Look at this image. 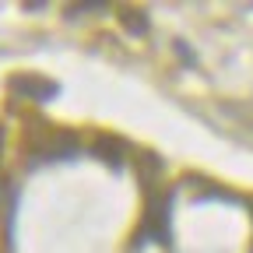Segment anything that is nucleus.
<instances>
[{
	"instance_id": "1",
	"label": "nucleus",
	"mask_w": 253,
	"mask_h": 253,
	"mask_svg": "<svg viewBox=\"0 0 253 253\" xmlns=\"http://www.w3.org/2000/svg\"><path fill=\"white\" fill-rule=\"evenodd\" d=\"M7 88L18 95V99H28V102H49L60 95V84L56 81H46L39 74H14L7 81Z\"/></svg>"
},
{
	"instance_id": "3",
	"label": "nucleus",
	"mask_w": 253,
	"mask_h": 253,
	"mask_svg": "<svg viewBox=\"0 0 253 253\" xmlns=\"http://www.w3.org/2000/svg\"><path fill=\"white\" fill-rule=\"evenodd\" d=\"M120 25L130 32V36H144V32H148V14L137 11V7H123L120 11Z\"/></svg>"
},
{
	"instance_id": "4",
	"label": "nucleus",
	"mask_w": 253,
	"mask_h": 253,
	"mask_svg": "<svg viewBox=\"0 0 253 253\" xmlns=\"http://www.w3.org/2000/svg\"><path fill=\"white\" fill-rule=\"evenodd\" d=\"M91 11H106L102 0H88V4H71L67 7V18H81V14H91Z\"/></svg>"
},
{
	"instance_id": "5",
	"label": "nucleus",
	"mask_w": 253,
	"mask_h": 253,
	"mask_svg": "<svg viewBox=\"0 0 253 253\" xmlns=\"http://www.w3.org/2000/svg\"><path fill=\"white\" fill-rule=\"evenodd\" d=\"M46 7V0H28V4H25V11H42Z\"/></svg>"
},
{
	"instance_id": "2",
	"label": "nucleus",
	"mask_w": 253,
	"mask_h": 253,
	"mask_svg": "<svg viewBox=\"0 0 253 253\" xmlns=\"http://www.w3.org/2000/svg\"><path fill=\"white\" fill-rule=\"evenodd\" d=\"M95 158L106 162L113 172H120L123 169V144L116 137H99V141H95Z\"/></svg>"
}]
</instances>
